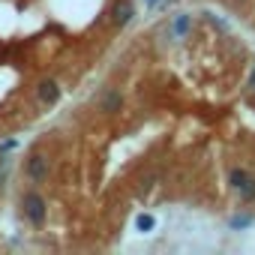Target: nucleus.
<instances>
[{
  "instance_id": "obj_1",
  "label": "nucleus",
  "mask_w": 255,
  "mask_h": 255,
  "mask_svg": "<svg viewBox=\"0 0 255 255\" xmlns=\"http://www.w3.org/2000/svg\"><path fill=\"white\" fill-rule=\"evenodd\" d=\"M228 183H231V189H234L243 201H255V177H252L246 168H231Z\"/></svg>"
},
{
  "instance_id": "obj_2",
  "label": "nucleus",
  "mask_w": 255,
  "mask_h": 255,
  "mask_svg": "<svg viewBox=\"0 0 255 255\" xmlns=\"http://www.w3.org/2000/svg\"><path fill=\"white\" fill-rule=\"evenodd\" d=\"M21 207H24V216L33 222V225H42L45 222V201H42V195L39 192H24V201H21Z\"/></svg>"
},
{
  "instance_id": "obj_3",
  "label": "nucleus",
  "mask_w": 255,
  "mask_h": 255,
  "mask_svg": "<svg viewBox=\"0 0 255 255\" xmlns=\"http://www.w3.org/2000/svg\"><path fill=\"white\" fill-rule=\"evenodd\" d=\"M24 177L33 180V183L48 180V159H45L42 153H30V156L24 159Z\"/></svg>"
},
{
  "instance_id": "obj_4",
  "label": "nucleus",
  "mask_w": 255,
  "mask_h": 255,
  "mask_svg": "<svg viewBox=\"0 0 255 255\" xmlns=\"http://www.w3.org/2000/svg\"><path fill=\"white\" fill-rule=\"evenodd\" d=\"M96 108L102 111V114H117L120 108H123V93L117 90V87H105L102 93H99V99H96Z\"/></svg>"
},
{
  "instance_id": "obj_5",
  "label": "nucleus",
  "mask_w": 255,
  "mask_h": 255,
  "mask_svg": "<svg viewBox=\"0 0 255 255\" xmlns=\"http://www.w3.org/2000/svg\"><path fill=\"white\" fill-rule=\"evenodd\" d=\"M108 15H111V24L123 27V24H129V21H132V15H135V6L129 3V0H117V3L108 9Z\"/></svg>"
},
{
  "instance_id": "obj_6",
  "label": "nucleus",
  "mask_w": 255,
  "mask_h": 255,
  "mask_svg": "<svg viewBox=\"0 0 255 255\" xmlns=\"http://www.w3.org/2000/svg\"><path fill=\"white\" fill-rule=\"evenodd\" d=\"M36 99H39L42 105H54V102L60 99V84H57L54 78H42V81L36 84Z\"/></svg>"
},
{
  "instance_id": "obj_7",
  "label": "nucleus",
  "mask_w": 255,
  "mask_h": 255,
  "mask_svg": "<svg viewBox=\"0 0 255 255\" xmlns=\"http://www.w3.org/2000/svg\"><path fill=\"white\" fill-rule=\"evenodd\" d=\"M153 225H156V219H153L150 213H141V216L135 219V228H138V231H153Z\"/></svg>"
},
{
  "instance_id": "obj_8",
  "label": "nucleus",
  "mask_w": 255,
  "mask_h": 255,
  "mask_svg": "<svg viewBox=\"0 0 255 255\" xmlns=\"http://www.w3.org/2000/svg\"><path fill=\"white\" fill-rule=\"evenodd\" d=\"M255 219L252 216H246V213H237V216H231V228H249Z\"/></svg>"
},
{
  "instance_id": "obj_9",
  "label": "nucleus",
  "mask_w": 255,
  "mask_h": 255,
  "mask_svg": "<svg viewBox=\"0 0 255 255\" xmlns=\"http://www.w3.org/2000/svg\"><path fill=\"white\" fill-rule=\"evenodd\" d=\"M186 30H189V15H183V12H180V15L174 18V33H180V36H183Z\"/></svg>"
},
{
  "instance_id": "obj_10",
  "label": "nucleus",
  "mask_w": 255,
  "mask_h": 255,
  "mask_svg": "<svg viewBox=\"0 0 255 255\" xmlns=\"http://www.w3.org/2000/svg\"><path fill=\"white\" fill-rule=\"evenodd\" d=\"M207 18H210V24H216V27H219V30H228V24H225V21H222V18H216V15H207Z\"/></svg>"
},
{
  "instance_id": "obj_11",
  "label": "nucleus",
  "mask_w": 255,
  "mask_h": 255,
  "mask_svg": "<svg viewBox=\"0 0 255 255\" xmlns=\"http://www.w3.org/2000/svg\"><path fill=\"white\" fill-rule=\"evenodd\" d=\"M249 87H252V93H255V72H252V78H249Z\"/></svg>"
},
{
  "instance_id": "obj_12",
  "label": "nucleus",
  "mask_w": 255,
  "mask_h": 255,
  "mask_svg": "<svg viewBox=\"0 0 255 255\" xmlns=\"http://www.w3.org/2000/svg\"><path fill=\"white\" fill-rule=\"evenodd\" d=\"M147 3H156V0H147Z\"/></svg>"
}]
</instances>
